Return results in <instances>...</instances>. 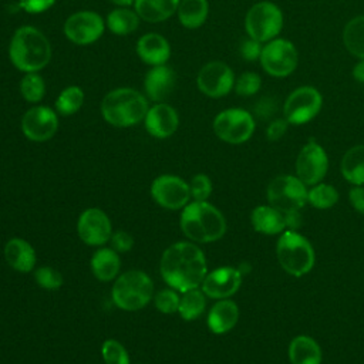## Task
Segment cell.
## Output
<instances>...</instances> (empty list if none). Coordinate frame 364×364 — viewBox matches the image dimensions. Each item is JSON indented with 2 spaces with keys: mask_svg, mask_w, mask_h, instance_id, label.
Listing matches in <instances>:
<instances>
[{
  "mask_svg": "<svg viewBox=\"0 0 364 364\" xmlns=\"http://www.w3.org/2000/svg\"><path fill=\"white\" fill-rule=\"evenodd\" d=\"M181 0H135V11L148 23H159L176 13Z\"/></svg>",
  "mask_w": 364,
  "mask_h": 364,
  "instance_id": "cell-27",
  "label": "cell"
},
{
  "mask_svg": "<svg viewBox=\"0 0 364 364\" xmlns=\"http://www.w3.org/2000/svg\"><path fill=\"white\" fill-rule=\"evenodd\" d=\"M291 364H321V348L310 336H297L289 344Z\"/></svg>",
  "mask_w": 364,
  "mask_h": 364,
  "instance_id": "cell-26",
  "label": "cell"
},
{
  "mask_svg": "<svg viewBox=\"0 0 364 364\" xmlns=\"http://www.w3.org/2000/svg\"><path fill=\"white\" fill-rule=\"evenodd\" d=\"M179 223L183 235L193 243L216 242L226 233L223 213L208 200L189 202L181 212Z\"/></svg>",
  "mask_w": 364,
  "mask_h": 364,
  "instance_id": "cell-3",
  "label": "cell"
},
{
  "mask_svg": "<svg viewBox=\"0 0 364 364\" xmlns=\"http://www.w3.org/2000/svg\"><path fill=\"white\" fill-rule=\"evenodd\" d=\"M176 13L183 27L198 28L208 18L209 4L208 0H181Z\"/></svg>",
  "mask_w": 364,
  "mask_h": 364,
  "instance_id": "cell-29",
  "label": "cell"
},
{
  "mask_svg": "<svg viewBox=\"0 0 364 364\" xmlns=\"http://www.w3.org/2000/svg\"><path fill=\"white\" fill-rule=\"evenodd\" d=\"M191 199L205 202L212 193V181L206 173H196L189 181Z\"/></svg>",
  "mask_w": 364,
  "mask_h": 364,
  "instance_id": "cell-39",
  "label": "cell"
},
{
  "mask_svg": "<svg viewBox=\"0 0 364 364\" xmlns=\"http://www.w3.org/2000/svg\"><path fill=\"white\" fill-rule=\"evenodd\" d=\"M206 309V294L202 291L200 287L191 289L181 293L178 314L186 320L192 321L196 320L203 314Z\"/></svg>",
  "mask_w": 364,
  "mask_h": 364,
  "instance_id": "cell-30",
  "label": "cell"
},
{
  "mask_svg": "<svg viewBox=\"0 0 364 364\" xmlns=\"http://www.w3.org/2000/svg\"><path fill=\"white\" fill-rule=\"evenodd\" d=\"M121 259L112 247H100L91 257V272L100 282L115 280L119 274Z\"/></svg>",
  "mask_w": 364,
  "mask_h": 364,
  "instance_id": "cell-25",
  "label": "cell"
},
{
  "mask_svg": "<svg viewBox=\"0 0 364 364\" xmlns=\"http://www.w3.org/2000/svg\"><path fill=\"white\" fill-rule=\"evenodd\" d=\"M84 97L82 88L78 85H70L58 94L55 100V111L64 117L73 115L82 107Z\"/></svg>",
  "mask_w": 364,
  "mask_h": 364,
  "instance_id": "cell-33",
  "label": "cell"
},
{
  "mask_svg": "<svg viewBox=\"0 0 364 364\" xmlns=\"http://www.w3.org/2000/svg\"><path fill=\"white\" fill-rule=\"evenodd\" d=\"M346 48L360 60L364 58V16L351 18L343 30Z\"/></svg>",
  "mask_w": 364,
  "mask_h": 364,
  "instance_id": "cell-32",
  "label": "cell"
},
{
  "mask_svg": "<svg viewBox=\"0 0 364 364\" xmlns=\"http://www.w3.org/2000/svg\"><path fill=\"white\" fill-rule=\"evenodd\" d=\"M146 98L134 88H115L101 102L102 118L112 127L128 128L144 121L148 112Z\"/></svg>",
  "mask_w": 364,
  "mask_h": 364,
  "instance_id": "cell-4",
  "label": "cell"
},
{
  "mask_svg": "<svg viewBox=\"0 0 364 364\" xmlns=\"http://www.w3.org/2000/svg\"><path fill=\"white\" fill-rule=\"evenodd\" d=\"M242 284V273L232 266H220L212 272H209L200 289L206 294V297L220 300L229 299L233 296Z\"/></svg>",
  "mask_w": 364,
  "mask_h": 364,
  "instance_id": "cell-18",
  "label": "cell"
},
{
  "mask_svg": "<svg viewBox=\"0 0 364 364\" xmlns=\"http://www.w3.org/2000/svg\"><path fill=\"white\" fill-rule=\"evenodd\" d=\"M239 320V307L230 299L218 300L208 313V327L213 334L230 331Z\"/></svg>",
  "mask_w": 364,
  "mask_h": 364,
  "instance_id": "cell-23",
  "label": "cell"
},
{
  "mask_svg": "<svg viewBox=\"0 0 364 364\" xmlns=\"http://www.w3.org/2000/svg\"><path fill=\"white\" fill-rule=\"evenodd\" d=\"M353 75L358 82H364V58L358 64H355L353 70Z\"/></svg>",
  "mask_w": 364,
  "mask_h": 364,
  "instance_id": "cell-46",
  "label": "cell"
},
{
  "mask_svg": "<svg viewBox=\"0 0 364 364\" xmlns=\"http://www.w3.org/2000/svg\"><path fill=\"white\" fill-rule=\"evenodd\" d=\"M9 57L13 65L23 73H37L51 60V44L36 27H18L9 46Z\"/></svg>",
  "mask_w": 364,
  "mask_h": 364,
  "instance_id": "cell-2",
  "label": "cell"
},
{
  "mask_svg": "<svg viewBox=\"0 0 364 364\" xmlns=\"http://www.w3.org/2000/svg\"><path fill=\"white\" fill-rule=\"evenodd\" d=\"M109 243H111V247L115 252L125 253V252L132 249L134 237L128 232H125V230H117V232H112Z\"/></svg>",
  "mask_w": 364,
  "mask_h": 364,
  "instance_id": "cell-41",
  "label": "cell"
},
{
  "mask_svg": "<svg viewBox=\"0 0 364 364\" xmlns=\"http://www.w3.org/2000/svg\"><path fill=\"white\" fill-rule=\"evenodd\" d=\"M213 132L228 144H243L255 132V119L246 109L228 108L213 119Z\"/></svg>",
  "mask_w": 364,
  "mask_h": 364,
  "instance_id": "cell-9",
  "label": "cell"
},
{
  "mask_svg": "<svg viewBox=\"0 0 364 364\" xmlns=\"http://www.w3.org/2000/svg\"><path fill=\"white\" fill-rule=\"evenodd\" d=\"M58 129V117L55 111L46 105H34L27 109L21 118V131L33 142H46L51 139Z\"/></svg>",
  "mask_w": 364,
  "mask_h": 364,
  "instance_id": "cell-16",
  "label": "cell"
},
{
  "mask_svg": "<svg viewBox=\"0 0 364 364\" xmlns=\"http://www.w3.org/2000/svg\"><path fill=\"white\" fill-rule=\"evenodd\" d=\"M179 300H181V294L178 293V290L172 287L161 289L154 294V304L156 310L164 314L178 313Z\"/></svg>",
  "mask_w": 364,
  "mask_h": 364,
  "instance_id": "cell-37",
  "label": "cell"
},
{
  "mask_svg": "<svg viewBox=\"0 0 364 364\" xmlns=\"http://www.w3.org/2000/svg\"><path fill=\"white\" fill-rule=\"evenodd\" d=\"M144 87L149 100L155 102H162L175 87L173 70L165 64L154 65L145 74Z\"/></svg>",
  "mask_w": 364,
  "mask_h": 364,
  "instance_id": "cell-22",
  "label": "cell"
},
{
  "mask_svg": "<svg viewBox=\"0 0 364 364\" xmlns=\"http://www.w3.org/2000/svg\"><path fill=\"white\" fill-rule=\"evenodd\" d=\"M54 1L55 0H18V4L27 13L37 14L48 10L54 4Z\"/></svg>",
  "mask_w": 364,
  "mask_h": 364,
  "instance_id": "cell-42",
  "label": "cell"
},
{
  "mask_svg": "<svg viewBox=\"0 0 364 364\" xmlns=\"http://www.w3.org/2000/svg\"><path fill=\"white\" fill-rule=\"evenodd\" d=\"M196 85L199 91L208 97H225L235 85V74L228 64L222 61H210L199 70Z\"/></svg>",
  "mask_w": 364,
  "mask_h": 364,
  "instance_id": "cell-17",
  "label": "cell"
},
{
  "mask_svg": "<svg viewBox=\"0 0 364 364\" xmlns=\"http://www.w3.org/2000/svg\"><path fill=\"white\" fill-rule=\"evenodd\" d=\"M105 30V23L100 14L91 10L73 13L64 23L65 37L78 46L97 41Z\"/></svg>",
  "mask_w": 364,
  "mask_h": 364,
  "instance_id": "cell-13",
  "label": "cell"
},
{
  "mask_svg": "<svg viewBox=\"0 0 364 364\" xmlns=\"http://www.w3.org/2000/svg\"><path fill=\"white\" fill-rule=\"evenodd\" d=\"M341 175L351 185H364V144L351 146L341 158Z\"/></svg>",
  "mask_w": 364,
  "mask_h": 364,
  "instance_id": "cell-28",
  "label": "cell"
},
{
  "mask_svg": "<svg viewBox=\"0 0 364 364\" xmlns=\"http://www.w3.org/2000/svg\"><path fill=\"white\" fill-rule=\"evenodd\" d=\"M20 92L28 102H40L46 92V84L37 73H26L20 81Z\"/></svg>",
  "mask_w": 364,
  "mask_h": 364,
  "instance_id": "cell-35",
  "label": "cell"
},
{
  "mask_svg": "<svg viewBox=\"0 0 364 364\" xmlns=\"http://www.w3.org/2000/svg\"><path fill=\"white\" fill-rule=\"evenodd\" d=\"M240 53L243 55L245 60L247 61H253L256 58H260V53H262V46L259 41L253 40V38H247L242 43L240 46Z\"/></svg>",
  "mask_w": 364,
  "mask_h": 364,
  "instance_id": "cell-43",
  "label": "cell"
},
{
  "mask_svg": "<svg viewBox=\"0 0 364 364\" xmlns=\"http://www.w3.org/2000/svg\"><path fill=\"white\" fill-rule=\"evenodd\" d=\"M328 169L326 151L314 141L307 142L296 158V176L304 185H316L323 181Z\"/></svg>",
  "mask_w": 364,
  "mask_h": 364,
  "instance_id": "cell-14",
  "label": "cell"
},
{
  "mask_svg": "<svg viewBox=\"0 0 364 364\" xmlns=\"http://www.w3.org/2000/svg\"><path fill=\"white\" fill-rule=\"evenodd\" d=\"M159 272L164 282L179 293L200 287L208 274L205 253L193 242H175L164 250Z\"/></svg>",
  "mask_w": 364,
  "mask_h": 364,
  "instance_id": "cell-1",
  "label": "cell"
},
{
  "mask_svg": "<svg viewBox=\"0 0 364 364\" xmlns=\"http://www.w3.org/2000/svg\"><path fill=\"white\" fill-rule=\"evenodd\" d=\"M107 26L111 33L117 36H127L138 28L139 16L136 14V11H132L125 7L114 9L107 16Z\"/></svg>",
  "mask_w": 364,
  "mask_h": 364,
  "instance_id": "cell-31",
  "label": "cell"
},
{
  "mask_svg": "<svg viewBox=\"0 0 364 364\" xmlns=\"http://www.w3.org/2000/svg\"><path fill=\"white\" fill-rule=\"evenodd\" d=\"M262 80L256 73H243L237 80H235V90L242 97H249L260 90Z\"/></svg>",
  "mask_w": 364,
  "mask_h": 364,
  "instance_id": "cell-40",
  "label": "cell"
},
{
  "mask_svg": "<svg viewBox=\"0 0 364 364\" xmlns=\"http://www.w3.org/2000/svg\"><path fill=\"white\" fill-rule=\"evenodd\" d=\"M152 199L164 209H183L191 199L189 183L178 175L164 173L156 176L151 183Z\"/></svg>",
  "mask_w": 364,
  "mask_h": 364,
  "instance_id": "cell-11",
  "label": "cell"
},
{
  "mask_svg": "<svg viewBox=\"0 0 364 364\" xmlns=\"http://www.w3.org/2000/svg\"><path fill=\"white\" fill-rule=\"evenodd\" d=\"M287 129V121L286 119H274L269 128H267V139L269 141H277L280 139Z\"/></svg>",
  "mask_w": 364,
  "mask_h": 364,
  "instance_id": "cell-45",
  "label": "cell"
},
{
  "mask_svg": "<svg viewBox=\"0 0 364 364\" xmlns=\"http://www.w3.org/2000/svg\"><path fill=\"white\" fill-rule=\"evenodd\" d=\"M245 27L250 38L259 43L270 41L283 27V14L272 1H259L247 10Z\"/></svg>",
  "mask_w": 364,
  "mask_h": 364,
  "instance_id": "cell-8",
  "label": "cell"
},
{
  "mask_svg": "<svg viewBox=\"0 0 364 364\" xmlns=\"http://www.w3.org/2000/svg\"><path fill=\"white\" fill-rule=\"evenodd\" d=\"M321 104V94L314 87L304 85L296 88L284 102V118L293 125L306 124L320 112Z\"/></svg>",
  "mask_w": 364,
  "mask_h": 364,
  "instance_id": "cell-12",
  "label": "cell"
},
{
  "mask_svg": "<svg viewBox=\"0 0 364 364\" xmlns=\"http://www.w3.org/2000/svg\"><path fill=\"white\" fill-rule=\"evenodd\" d=\"M299 55L293 43L284 38L270 40L260 53V63L273 77H286L297 67Z\"/></svg>",
  "mask_w": 364,
  "mask_h": 364,
  "instance_id": "cell-10",
  "label": "cell"
},
{
  "mask_svg": "<svg viewBox=\"0 0 364 364\" xmlns=\"http://www.w3.org/2000/svg\"><path fill=\"white\" fill-rule=\"evenodd\" d=\"M145 129L154 138H169L172 136L179 125V117L173 107L166 102H158L148 108L144 118Z\"/></svg>",
  "mask_w": 364,
  "mask_h": 364,
  "instance_id": "cell-19",
  "label": "cell"
},
{
  "mask_svg": "<svg viewBox=\"0 0 364 364\" xmlns=\"http://www.w3.org/2000/svg\"><path fill=\"white\" fill-rule=\"evenodd\" d=\"M77 233L88 246H104L112 236V225L108 215L100 208H88L77 219Z\"/></svg>",
  "mask_w": 364,
  "mask_h": 364,
  "instance_id": "cell-15",
  "label": "cell"
},
{
  "mask_svg": "<svg viewBox=\"0 0 364 364\" xmlns=\"http://www.w3.org/2000/svg\"><path fill=\"white\" fill-rule=\"evenodd\" d=\"M338 200V192L333 185L318 182L307 192V202L317 209H328Z\"/></svg>",
  "mask_w": 364,
  "mask_h": 364,
  "instance_id": "cell-34",
  "label": "cell"
},
{
  "mask_svg": "<svg viewBox=\"0 0 364 364\" xmlns=\"http://www.w3.org/2000/svg\"><path fill=\"white\" fill-rule=\"evenodd\" d=\"M306 186L297 176L279 175L267 185V202L283 215L300 212L307 203Z\"/></svg>",
  "mask_w": 364,
  "mask_h": 364,
  "instance_id": "cell-7",
  "label": "cell"
},
{
  "mask_svg": "<svg viewBox=\"0 0 364 364\" xmlns=\"http://www.w3.org/2000/svg\"><path fill=\"white\" fill-rule=\"evenodd\" d=\"M276 255L283 270L296 277L309 273L314 266V249L297 230L286 229L280 233Z\"/></svg>",
  "mask_w": 364,
  "mask_h": 364,
  "instance_id": "cell-6",
  "label": "cell"
},
{
  "mask_svg": "<svg viewBox=\"0 0 364 364\" xmlns=\"http://www.w3.org/2000/svg\"><path fill=\"white\" fill-rule=\"evenodd\" d=\"M114 304L124 311H138L154 299V282L142 270L132 269L118 274L111 289Z\"/></svg>",
  "mask_w": 364,
  "mask_h": 364,
  "instance_id": "cell-5",
  "label": "cell"
},
{
  "mask_svg": "<svg viewBox=\"0 0 364 364\" xmlns=\"http://www.w3.org/2000/svg\"><path fill=\"white\" fill-rule=\"evenodd\" d=\"M136 54L145 64L162 65L171 57V47L164 36L146 33L136 41Z\"/></svg>",
  "mask_w": 364,
  "mask_h": 364,
  "instance_id": "cell-21",
  "label": "cell"
},
{
  "mask_svg": "<svg viewBox=\"0 0 364 364\" xmlns=\"http://www.w3.org/2000/svg\"><path fill=\"white\" fill-rule=\"evenodd\" d=\"M250 222L253 229L263 235H277L287 229L284 215L270 205L256 206L252 210Z\"/></svg>",
  "mask_w": 364,
  "mask_h": 364,
  "instance_id": "cell-24",
  "label": "cell"
},
{
  "mask_svg": "<svg viewBox=\"0 0 364 364\" xmlns=\"http://www.w3.org/2000/svg\"><path fill=\"white\" fill-rule=\"evenodd\" d=\"M348 200L358 213L364 215V185H354L348 192Z\"/></svg>",
  "mask_w": 364,
  "mask_h": 364,
  "instance_id": "cell-44",
  "label": "cell"
},
{
  "mask_svg": "<svg viewBox=\"0 0 364 364\" xmlns=\"http://www.w3.org/2000/svg\"><path fill=\"white\" fill-rule=\"evenodd\" d=\"M36 283L46 290H58L63 283V274L51 266H40L34 270Z\"/></svg>",
  "mask_w": 364,
  "mask_h": 364,
  "instance_id": "cell-38",
  "label": "cell"
},
{
  "mask_svg": "<svg viewBox=\"0 0 364 364\" xmlns=\"http://www.w3.org/2000/svg\"><path fill=\"white\" fill-rule=\"evenodd\" d=\"M101 355L105 364H131L127 348L115 338H108L102 343Z\"/></svg>",
  "mask_w": 364,
  "mask_h": 364,
  "instance_id": "cell-36",
  "label": "cell"
},
{
  "mask_svg": "<svg viewBox=\"0 0 364 364\" xmlns=\"http://www.w3.org/2000/svg\"><path fill=\"white\" fill-rule=\"evenodd\" d=\"M111 3H114V4H118V6H129V4H132L135 0H109Z\"/></svg>",
  "mask_w": 364,
  "mask_h": 364,
  "instance_id": "cell-47",
  "label": "cell"
},
{
  "mask_svg": "<svg viewBox=\"0 0 364 364\" xmlns=\"http://www.w3.org/2000/svg\"><path fill=\"white\" fill-rule=\"evenodd\" d=\"M4 260L7 264L20 273H28L34 270L37 263V255L30 242L21 237H11L6 242L3 249Z\"/></svg>",
  "mask_w": 364,
  "mask_h": 364,
  "instance_id": "cell-20",
  "label": "cell"
}]
</instances>
